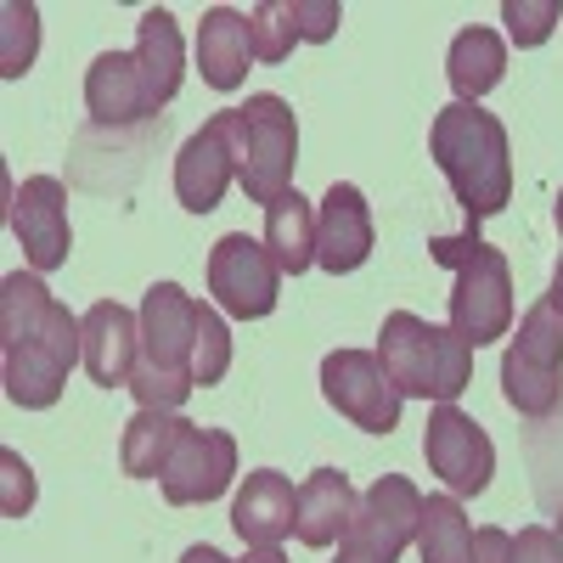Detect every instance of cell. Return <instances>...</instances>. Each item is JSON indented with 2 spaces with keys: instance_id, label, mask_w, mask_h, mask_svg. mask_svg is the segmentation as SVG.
Here are the masks:
<instances>
[{
  "instance_id": "cell-13",
  "label": "cell",
  "mask_w": 563,
  "mask_h": 563,
  "mask_svg": "<svg viewBox=\"0 0 563 563\" xmlns=\"http://www.w3.org/2000/svg\"><path fill=\"white\" fill-rule=\"evenodd\" d=\"M231 479H238V440H231L225 429H186L169 467H164V501L169 507H198V501H220L231 490Z\"/></svg>"
},
{
  "instance_id": "cell-28",
  "label": "cell",
  "mask_w": 563,
  "mask_h": 563,
  "mask_svg": "<svg viewBox=\"0 0 563 563\" xmlns=\"http://www.w3.org/2000/svg\"><path fill=\"white\" fill-rule=\"evenodd\" d=\"M34 52H40V12L23 0H7L0 7V74L23 79L34 68Z\"/></svg>"
},
{
  "instance_id": "cell-1",
  "label": "cell",
  "mask_w": 563,
  "mask_h": 563,
  "mask_svg": "<svg viewBox=\"0 0 563 563\" xmlns=\"http://www.w3.org/2000/svg\"><path fill=\"white\" fill-rule=\"evenodd\" d=\"M429 158L440 164L467 225H479L512 203V141H507V124L485 113L479 102H451L434 113Z\"/></svg>"
},
{
  "instance_id": "cell-14",
  "label": "cell",
  "mask_w": 563,
  "mask_h": 563,
  "mask_svg": "<svg viewBox=\"0 0 563 563\" xmlns=\"http://www.w3.org/2000/svg\"><path fill=\"white\" fill-rule=\"evenodd\" d=\"M231 180H238V147H231V108H220L214 119H203V130H192L180 141L175 198L186 214H209V209H220Z\"/></svg>"
},
{
  "instance_id": "cell-18",
  "label": "cell",
  "mask_w": 563,
  "mask_h": 563,
  "mask_svg": "<svg viewBox=\"0 0 563 563\" xmlns=\"http://www.w3.org/2000/svg\"><path fill=\"white\" fill-rule=\"evenodd\" d=\"M294 512H299V485L276 467H254L238 501H231V530L249 547H282L294 536Z\"/></svg>"
},
{
  "instance_id": "cell-25",
  "label": "cell",
  "mask_w": 563,
  "mask_h": 563,
  "mask_svg": "<svg viewBox=\"0 0 563 563\" xmlns=\"http://www.w3.org/2000/svg\"><path fill=\"white\" fill-rule=\"evenodd\" d=\"M57 299L40 282V271H12L0 282V350H18L29 339H40V327L52 321Z\"/></svg>"
},
{
  "instance_id": "cell-39",
  "label": "cell",
  "mask_w": 563,
  "mask_h": 563,
  "mask_svg": "<svg viewBox=\"0 0 563 563\" xmlns=\"http://www.w3.org/2000/svg\"><path fill=\"white\" fill-rule=\"evenodd\" d=\"M552 530H558V541H563V512H558V525H552Z\"/></svg>"
},
{
  "instance_id": "cell-32",
  "label": "cell",
  "mask_w": 563,
  "mask_h": 563,
  "mask_svg": "<svg viewBox=\"0 0 563 563\" xmlns=\"http://www.w3.org/2000/svg\"><path fill=\"white\" fill-rule=\"evenodd\" d=\"M294 23H299V40L310 45H327L344 23V7L339 0H294Z\"/></svg>"
},
{
  "instance_id": "cell-27",
  "label": "cell",
  "mask_w": 563,
  "mask_h": 563,
  "mask_svg": "<svg viewBox=\"0 0 563 563\" xmlns=\"http://www.w3.org/2000/svg\"><path fill=\"white\" fill-rule=\"evenodd\" d=\"M249 40H254V63H288L299 45L294 0H260L249 12Z\"/></svg>"
},
{
  "instance_id": "cell-34",
  "label": "cell",
  "mask_w": 563,
  "mask_h": 563,
  "mask_svg": "<svg viewBox=\"0 0 563 563\" xmlns=\"http://www.w3.org/2000/svg\"><path fill=\"white\" fill-rule=\"evenodd\" d=\"M474 563H512V536L501 525L474 530Z\"/></svg>"
},
{
  "instance_id": "cell-6",
  "label": "cell",
  "mask_w": 563,
  "mask_h": 563,
  "mask_svg": "<svg viewBox=\"0 0 563 563\" xmlns=\"http://www.w3.org/2000/svg\"><path fill=\"white\" fill-rule=\"evenodd\" d=\"M501 395L519 417H547L563 400V310L536 299L501 355Z\"/></svg>"
},
{
  "instance_id": "cell-22",
  "label": "cell",
  "mask_w": 563,
  "mask_h": 563,
  "mask_svg": "<svg viewBox=\"0 0 563 563\" xmlns=\"http://www.w3.org/2000/svg\"><path fill=\"white\" fill-rule=\"evenodd\" d=\"M135 63H141V74H147V85H153V102L169 108L180 97V79H186V45H180V29H175V18L164 7L141 12V23H135Z\"/></svg>"
},
{
  "instance_id": "cell-33",
  "label": "cell",
  "mask_w": 563,
  "mask_h": 563,
  "mask_svg": "<svg viewBox=\"0 0 563 563\" xmlns=\"http://www.w3.org/2000/svg\"><path fill=\"white\" fill-rule=\"evenodd\" d=\"M512 563H563V541L552 525H525L512 536Z\"/></svg>"
},
{
  "instance_id": "cell-37",
  "label": "cell",
  "mask_w": 563,
  "mask_h": 563,
  "mask_svg": "<svg viewBox=\"0 0 563 563\" xmlns=\"http://www.w3.org/2000/svg\"><path fill=\"white\" fill-rule=\"evenodd\" d=\"M238 563H288V558H282V547H249Z\"/></svg>"
},
{
  "instance_id": "cell-24",
  "label": "cell",
  "mask_w": 563,
  "mask_h": 563,
  "mask_svg": "<svg viewBox=\"0 0 563 563\" xmlns=\"http://www.w3.org/2000/svg\"><path fill=\"white\" fill-rule=\"evenodd\" d=\"M265 249H271L282 276H299V271L316 265V209L299 186L265 209Z\"/></svg>"
},
{
  "instance_id": "cell-36",
  "label": "cell",
  "mask_w": 563,
  "mask_h": 563,
  "mask_svg": "<svg viewBox=\"0 0 563 563\" xmlns=\"http://www.w3.org/2000/svg\"><path fill=\"white\" fill-rule=\"evenodd\" d=\"M180 563H238V558H225L220 547H209V541H198V547H186V552H180Z\"/></svg>"
},
{
  "instance_id": "cell-3",
  "label": "cell",
  "mask_w": 563,
  "mask_h": 563,
  "mask_svg": "<svg viewBox=\"0 0 563 563\" xmlns=\"http://www.w3.org/2000/svg\"><path fill=\"white\" fill-rule=\"evenodd\" d=\"M429 260L451 271V333L467 350L512 333V265L479 238V225L456 238H429Z\"/></svg>"
},
{
  "instance_id": "cell-7",
  "label": "cell",
  "mask_w": 563,
  "mask_h": 563,
  "mask_svg": "<svg viewBox=\"0 0 563 563\" xmlns=\"http://www.w3.org/2000/svg\"><path fill=\"white\" fill-rule=\"evenodd\" d=\"M74 366H85V316L57 305L52 321L40 327V339H29L18 350H0V384H7L12 406L52 411L63 400V384Z\"/></svg>"
},
{
  "instance_id": "cell-10",
  "label": "cell",
  "mask_w": 563,
  "mask_h": 563,
  "mask_svg": "<svg viewBox=\"0 0 563 563\" xmlns=\"http://www.w3.org/2000/svg\"><path fill=\"white\" fill-rule=\"evenodd\" d=\"M422 462H429V474L462 501V496L490 490L496 445H490V434L462 406H434L429 429H422Z\"/></svg>"
},
{
  "instance_id": "cell-31",
  "label": "cell",
  "mask_w": 563,
  "mask_h": 563,
  "mask_svg": "<svg viewBox=\"0 0 563 563\" xmlns=\"http://www.w3.org/2000/svg\"><path fill=\"white\" fill-rule=\"evenodd\" d=\"M29 507H34V467L7 445L0 451V512H7V519H23Z\"/></svg>"
},
{
  "instance_id": "cell-5",
  "label": "cell",
  "mask_w": 563,
  "mask_h": 563,
  "mask_svg": "<svg viewBox=\"0 0 563 563\" xmlns=\"http://www.w3.org/2000/svg\"><path fill=\"white\" fill-rule=\"evenodd\" d=\"M231 147H238V180L249 203L271 209L282 192H294V164H299V119L294 108L260 90L243 108H231Z\"/></svg>"
},
{
  "instance_id": "cell-8",
  "label": "cell",
  "mask_w": 563,
  "mask_h": 563,
  "mask_svg": "<svg viewBox=\"0 0 563 563\" xmlns=\"http://www.w3.org/2000/svg\"><path fill=\"white\" fill-rule=\"evenodd\" d=\"M209 294H214L220 316H238V321L271 316L276 299H282V271H276L265 238L225 231V238L209 249Z\"/></svg>"
},
{
  "instance_id": "cell-16",
  "label": "cell",
  "mask_w": 563,
  "mask_h": 563,
  "mask_svg": "<svg viewBox=\"0 0 563 563\" xmlns=\"http://www.w3.org/2000/svg\"><path fill=\"white\" fill-rule=\"evenodd\" d=\"M85 108H90V124H113V130L147 124V119L164 113L153 102V85L141 74L135 52H102L85 68Z\"/></svg>"
},
{
  "instance_id": "cell-2",
  "label": "cell",
  "mask_w": 563,
  "mask_h": 563,
  "mask_svg": "<svg viewBox=\"0 0 563 563\" xmlns=\"http://www.w3.org/2000/svg\"><path fill=\"white\" fill-rule=\"evenodd\" d=\"M141 366L130 395L153 411H180L192 400V344H198V299L180 282H153L141 294Z\"/></svg>"
},
{
  "instance_id": "cell-21",
  "label": "cell",
  "mask_w": 563,
  "mask_h": 563,
  "mask_svg": "<svg viewBox=\"0 0 563 563\" xmlns=\"http://www.w3.org/2000/svg\"><path fill=\"white\" fill-rule=\"evenodd\" d=\"M192 429L180 411H153V406H141L130 422H124V434H119V467L130 479H164V467L180 445V434Z\"/></svg>"
},
{
  "instance_id": "cell-9",
  "label": "cell",
  "mask_w": 563,
  "mask_h": 563,
  "mask_svg": "<svg viewBox=\"0 0 563 563\" xmlns=\"http://www.w3.org/2000/svg\"><path fill=\"white\" fill-rule=\"evenodd\" d=\"M321 395L339 417H350L366 434H395L400 429V406L406 395L389 384L384 361L372 350H333L321 361Z\"/></svg>"
},
{
  "instance_id": "cell-4",
  "label": "cell",
  "mask_w": 563,
  "mask_h": 563,
  "mask_svg": "<svg viewBox=\"0 0 563 563\" xmlns=\"http://www.w3.org/2000/svg\"><path fill=\"white\" fill-rule=\"evenodd\" d=\"M378 361L389 372V384L406 400H434L456 406V395L474 384V350H467L451 321H422L411 310H389L378 327Z\"/></svg>"
},
{
  "instance_id": "cell-12",
  "label": "cell",
  "mask_w": 563,
  "mask_h": 563,
  "mask_svg": "<svg viewBox=\"0 0 563 563\" xmlns=\"http://www.w3.org/2000/svg\"><path fill=\"white\" fill-rule=\"evenodd\" d=\"M417 525H422V490L400 474H384L361 490V507L350 519V536L361 552L384 558V563H400L406 547H417Z\"/></svg>"
},
{
  "instance_id": "cell-29",
  "label": "cell",
  "mask_w": 563,
  "mask_h": 563,
  "mask_svg": "<svg viewBox=\"0 0 563 563\" xmlns=\"http://www.w3.org/2000/svg\"><path fill=\"white\" fill-rule=\"evenodd\" d=\"M231 372V327L214 305L198 299V344H192V384L198 389H214Z\"/></svg>"
},
{
  "instance_id": "cell-15",
  "label": "cell",
  "mask_w": 563,
  "mask_h": 563,
  "mask_svg": "<svg viewBox=\"0 0 563 563\" xmlns=\"http://www.w3.org/2000/svg\"><path fill=\"white\" fill-rule=\"evenodd\" d=\"M372 243H378V231H372V209L361 198V186L333 180L316 209V265L327 276H350L372 260Z\"/></svg>"
},
{
  "instance_id": "cell-17",
  "label": "cell",
  "mask_w": 563,
  "mask_h": 563,
  "mask_svg": "<svg viewBox=\"0 0 563 563\" xmlns=\"http://www.w3.org/2000/svg\"><path fill=\"white\" fill-rule=\"evenodd\" d=\"M141 366V316L119 299H102L85 310V372L102 389H130Z\"/></svg>"
},
{
  "instance_id": "cell-38",
  "label": "cell",
  "mask_w": 563,
  "mask_h": 563,
  "mask_svg": "<svg viewBox=\"0 0 563 563\" xmlns=\"http://www.w3.org/2000/svg\"><path fill=\"white\" fill-rule=\"evenodd\" d=\"M333 563H384V558H372V552H361L355 541H339V558Z\"/></svg>"
},
{
  "instance_id": "cell-11",
  "label": "cell",
  "mask_w": 563,
  "mask_h": 563,
  "mask_svg": "<svg viewBox=\"0 0 563 563\" xmlns=\"http://www.w3.org/2000/svg\"><path fill=\"white\" fill-rule=\"evenodd\" d=\"M12 238L23 243V260L40 276L68 265L74 225H68V192H63L57 175H29L12 192Z\"/></svg>"
},
{
  "instance_id": "cell-19",
  "label": "cell",
  "mask_w": 563,
  "mask_h": 563,
  "mask_svg": "<svg viewBox=\"0 0 563 563\" xmlns=\"http://www.w3.org/2000/svg\"><path fill=\"white\" fill-rule=\"evenodd\" d=\"M355 485L350 474H339V467H316V474L299 485V512H294V536L305 547H339L350 536V519H355Z\"/></svg>"
},
{
  "instance_id": "cell-30",
  "label": "cell",
  "mask_w": 563,
  "mask_h": 563,
  "mask_svg": "<svg viewBox=\"0 0 563 563\" xmlns=\"http://www.w3.org/2000/svg\"><path fill=\"white\" fill-rule=\"evenodd\" d=\"M563 18V0H501V23H507V40L519 45V52H536V45L552 40Z\"/></svg>"
},
{
  "instance_id": "cell-20",
  "label": "cell",
  "mask_w": 563,
  "mask_h": 563,
  "mask_svg": "<svg viewBox=\"0 0 563 563\" xmlns=\"http://www.w3.org/2000/svg\"><path fill=\"white\" fill-rule=\"evenodd\" d=\"M254 63V40H249V12L238 7H209L198 23V74L214 90H243Z\"/></svg>"
},
{
  "instance_id": "cell-26",
  "label": "cell",
  "mask_w": 563,
  "mask_h": 563,
  "mask_svg": "<svg viewBox=\"0 0 563 563\" xmlns=\"http://www.w3.org/2000/svg\"><path fill=\"white\" fill-rule=\"evenodd\" d=\"M417 563H474V525H467V512L451 490L422 501Z\"/></svg>"
},
{
  "instance_id": "cell-35",
  "label": "cell",
  "mask_w": 563,
  "mask_h": 563,
  "mask_svg": "<svg viewBox=\"0 0 563 563\" xmlns=\"http://www.w3.org/2000/svg\"><path fill=\"white\" fill-rule=\"evenodd\" d=\"M552 220H558V238H563V192H558V203H552ZM547 299L563 310V260H558V271H552V288H547Z\"/></svg>"
},
{
  "instance_id": "cell-23",
  "label": "cell",
  "mask_w": 563,
  "mask_h": 563,
  "mask_svg": "<svg viewBox=\"0 0 563 563\" xmlns=\"http://www.w3.org/2000/svg\"><path fill=\"white\" fill-rule=\"evenodd\" d=\"M507 74V40L496 29H462L445 52V79L456 90V102H479L485 90H496Z\"/></svg>"
}]
</instances>
